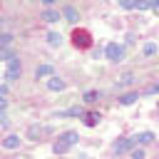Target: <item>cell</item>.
<instances>
[{"mask_svg":"<svg viewBox=\"0 0 159 159\" xmlns=\"http://www.w3.org/2000/svg\"><path fill=\"white\" fill-rule=\"evenodd\" d=\"M77 139H80V134H77V132H65V134H60V139L52 144V152H55V154H65V152H67Z\"/></svg>","mask_w":159,"mask_h":159,"instance_id":"1","label":"cell"},{"mask_svg":"<svg viewBox=\"0 0 159 159\" xmlns=\"http://www.w3.org/2000/svg\"><path fill=\"white\" fill-rule=\"evenodd\" d=\"M134 99H139V94H137V92H127V94L119 97V104H132Z\"/></svg>","mask_w":159,"mask_h":159,"instance_id":"15","label":"cell"},{"mask_svg":"<svg viewBox=\"0 0 159 159\" xmlns=\"http://www.w3.org/2000/svg\"><path fill=\"white\" fill-rule=\"evenodd\" d=\"M2 147H5V149H17V147H20V137H17V134H7V137L2 139Z\"/></svg>","mask_w":159,"mask_h":159,"instance_id":"8","label":"cell"},{"mask_svg":"<svg viewBox=\"0 0 159 159\" xmlns=\"http://www.w3.org/2000/svg\"><path fill=\"white\" fill-rule=\"evenodd\" d=\"M0 47H2V50H10V47H12V35H10V32H2V35H0Z\"/></svg>","mask_w":159,"mask_h":159,"instance_id":"14","label":"cell"},{"mask_svg":"<svg viewBox=\"0 0 159 159\" xmlns=\"http://www.w3.org/2000/svg\"><path fill=\"white\" fill-rule=\"evenodd\" d=\"M20 77V60L15 57V60H10L7 62V72H5V80L7 82H12V80H17Z\"/></svg>","mask_w":159,"mask_h":159,"instance_id":"5","label":"cell"},{"mask_svg":"<svg viewBox=\"0 0 159 159\" xmlns=\"http://www.w3.org/2000/svg\"><path fill=\"white\" fill-rule=\"evenodd\" d=\"M132 159H144V152H142V149H134V152H132Z\"/></svg>","mask_w":159,"mask_h":159,"instance_id":"22","label":"cell"},{"mask_svg":"<svg viewBox=\"0 0 159 159\" xmlns=\"http://www.w3.org/2000/svg\"><path fill=\"white\" fill-rule=\"evenodd\" d=\"M84 124H87V127L99 124V112H84Z\"/></svg>","mask_w":159,"mask_h":159,"instance_id":"12","label":"cell"},{"mask_svg":"<svg viewBox=\"0 0 159 159\" xmlns=\"http://www.w3.org/2000/svg\"><path fill=\"white\" fill-rule=\"evenodd\" d=\"M47 42H50L52 47H57V45L62 42V35H60V32H47Z\"/></svg>","mask_w":159,"mask_h":159,"instance_id":"16","label":"cell"},{"mask_svg":"<svg viewBox=\"0 0 159 159\" xmlns=\"http://www.w3.org/2000/svg\"><path fill=\"white\" fill-rule=\"evenodd\" d=\"M132 72H127V75H122V80H119V84H132Z\"/></svg>","mask_w":159,"mask_h":159,"instance_id":"20","label":"cell"},{"mask_svg":"<svg viewBox=\"0 0 159 159\" xmlns=\"http://www.w3.org/2000/svg\"><path fill=\"white\" fill-rule=\"evenodd\" d=\"M47 87H50L52 92H62V89H65V80H60V77H50V80H47Z\"/></svg>","mask_w":159,"mask_h":159,"instance_id":"10","label":"cell"},{"mask_svg":"<svg viewBox=\"0 0 159 159\" xmlns=\"http://www.w3.org/2000/svg\"><path fill=\"white\" fill-rule=\"evenodd\" d=\"M104 55H107V60L119 62V60L124 57V47H122V45H117V42H109V45H107V50H104Z\"/></svg>","mask_w":159,"mask_h":159,"instance_id":"3","label":"cell"},{"mask_svg":"<svg viewBox=\"0 0 159 159\" xmlns=\"http://www.w3.org/2000/svg\"><path fill=\"white\" fill-rule=\"evenodd\" d=\"M147 92H149V94H159V82H157V84H152Z\"/></svg>","mask_w":159,"mask_h":159,"instance_id":"23","label":"cell"},{"mask_svg":"<svg viewBox=\"0 0 159 159\" xmlns=\"http://www.w3.org/2000/svg\"><path fill=\"white\" fill-rule=\"evenodd\" d=\"M72 45H75L77 50H87V47L92 45V35H89V30L77 27V30L72 32Z\"/></svg>","mask_w":159,"mask_h":159,"instance_id":"2","label":"cell"},{"mask_svg":"<svg viewBox=\"0 0 159 159\" xmlns=\"http://www.w3.org/2000/svg\"><path fill=\"white\" fill-rule=\"evenodd\" d=\"M62 15H65V20H67V22H72V25L80 20V12H77V7H72V5H67V7L62 10Z\"/></svg>","mask_w":159,"mask_h":159,"instance_id":"7","label":"cell"},{"mask_svg":"<svg viewBox=\"0 0 159 159\" xmlns=\"http://www.w3.org/2000/svg\"><path fill=\"white\" fill-rule=\"evenodd\" d=\"M119 5H122L124 10H134V2H132V0H119Z\"/></svg>","mask_w":159,"mask_h":159,"instance_id":"21","label":"cell"},{"mask_svg":"<svg viewBox=\"0 0 159 159\" xmlns=\"http://www.w3.org/2000/svg\"><path fill=\"white\" fill-rule=\"evenodd\" d=\"M87 104H94L97 99H99V92H94V89H89V92H84V97H82Z\"/></svg>","mask_w":159,"mask_h":159,"instance_id":"17","label":"cell"},{"mask_svg":"<svg viewBox=\"0 0 159 159\" xmlns=\"http://www.w3.org/2000/svg\"><path fill=\"white\" fill-rule=\"evenodd\" d=\"M134 144H139V142H137V134H134V137H124V139H117V142H114V152H117V154H122V152H129Z\"/></svg>","mask_w":159,"mask_h":159,"instance_id":"4","label":"cell"},{"mask_svg":"<svg viewBox=\"0 0 159 159\" xmlns=\"http://www.w3.org/2000/svg\"><path fill=\"white\" fill-rule=\"evenodd\" d=\"M137 142L139 144H149V142H154V134L152 132H142V134H137Z\"/></svg>","mask_w":159,"mask_h":159,"instance_id":"18","label":"cell"},{"mask_svg":"<svg viewBox=\"0 0 159 159\" xmlns=\"http://www.w3.org/2000/svg\"><path fill=\"white\" fill-rule=\"evenodd\" d=\"M52 72H55V70H52V65H40V67L35 70V77H37V80H40V77H55Z\"/></svg>","mask_w":159,"mask_h":159,"instance_id":"9","label":"cell"},{"mask_svg":"<svg viewBox=\"0 0 159 159\" xmlns=\"http://www.w3.org/2000/svg\"><path fill=\"white\" fill-rule=\"evenodd\" d=\"M42 134H52V127H37V124H32L30 129H27V139H40Z\"/></svg>","mask_w":159,"mask_h":159,"instance_id":"6","label":"cell"},{"mask_svg":"<svg viewBox=\"0 0 159 159\" xmlns=\"http://www.w3.org/2000/svg\"><path fill=\"white\" fill-rule=\"evenodd\" d=\"M154 52H157V45L154 42H147L144 45V55H154Z\"/></svg>","mask_w":159,"mask_h":159,"instance_id":"19","label":"cell"},{"mask_svg":"<svg viewBox=\"0 0 159 159\" xmlns=\"http://www.w3.org/2000/svg\"><path fill=\"white\" fill-rule=\"evenodd\" d=\"M60 117H84V109L82 107H70V109L60 112Z\"/></svg>","mask_w":159,"mask_h":159,"instance_id":"11","label":"cell"},{"mask_svg":"<svg viewBox=\"0 0 159 159\" xmlns=\"http://www.w3.org/2000/svg\"><path fill=\"white\" fill-rule=\"evenodd\" d=\"M42 20H45V22H57V20H60V12H57V10H45V12H42Z\"/></svg>","mask_w":159,"mask_h":159,"instance_id":"13","label":"cell"}]
</instances>
